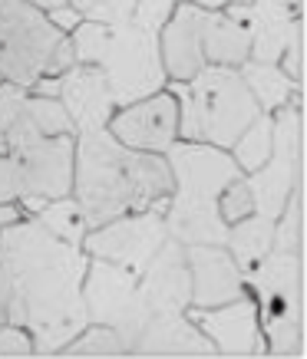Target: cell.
<instances>
[{
    "instance_id": "9",
    "label": "cell",
    "mask_w": 307,
    "mask_h": 359,
    "mask_svg": "<svg viewBox=\"0 0 307 359\" xmlns=\"http://www.w3.org/2000/svg\"><path fill=\"white\" fill-rule=\"evenodd\" d=\"M136 273L119 267L103 257H89L86 277H83V304H86L89 323H103L119 333L122 346L129 353V346L136 343L143 323L149 320L139 290H136Z\"/></svg>"
},
{
    "instance_id": "2",
    "label": "cell",
    "mask_w": 307,
    "mask_h": 359,
    "mask_svg": "<svg viewBox=\"0 0 307 359\" xmlns=\"http://www.w3.org/2000/svg\"><path fill=\"white\" fill-rule=\"evenodd\" d=\"M86 228L143 211L155 198L172 195V168L162 155L136 152L110 129L83 132L73 155V191Z\"/></svg>"
},
{
    "instance_id": "34",
    "label": "cell",
    "mask_w": 307,
    "mask_h": 359,
    "mask_svg": "<svg viewBox=\"0 0 307 359\" xmlns=\"http://www.w3.org/2000/svg\"><path fill=\"white\" fill-rule=\"evenodd\" d=\"M20 198V178H17V165L11 152L0 155V205L4 201H17Z\"/></svg>"
},
{
    "instance_id": "21",
    "label": "cell",
    "mask_w": 307,
    "mask_h": 359,
    "mask_svg": "<svg viewBox=\"0 0 307 359\" xmlns=\"http://www.w3.org/2000/svg\"><path fill=\"white\" fill-rule=\"evenodd\" d=\"M271 241H275V221L264 218V215H248V218L228 224L225 248H228V254L244 273L271 250Z\"/></svg>"
},
{
    "instance_id": "43",
    "label": "cell",
    "mask_w": 307,
    "mask_h": 359,
    "mask_svg": "<svg viewBox=\"0 0 307 359\" xmlns=\"http://www.w3.org/2000/svg\"><path fill=\"white\" fill-rule=\"evenodd\" d=\"M11 152V145H7V139H4V132H0V155Z\"/></svg>"
},
{
    "instance_id": "37",
    "label": "cell",
    "mask_w": 307,
    "mask_h": 359,
    "mask_svg": "<svg viewBox=\"0 0 307 359\" xmlns=\"http://www.w3.org/2000/svg\"><path fill=\"white\" fill-rule=\"evenodd\" d=\"M33 96H60V76H40L37 83L30 86Z\"/></svg>"
},
{
    "instance_id": "42",
    "label": "cell",
    "mask_w": 307,
    "mask_h": 359,
    "mask_svg": "<svg viewBox=\"0 0 307 359\" xmlns=\"http://www.w3.org/2000/svg\"><path fill=\"white\" fill-rule=\"evenodd\" d=\"M275 4H281V7H291V11H297V13H304V11H301V4H304V0H275Z\"/></svg>"
},
{
    "instance_id": "32",
    "label": "cell",
    "mask_w": 307,
    "mask_h": 359,
    "mask_svg": "<svg viewBox=\"0 0 307 359\" xmlns=\"http://www.w3.org/2000/svg\"><path fill=\"white\" fill-rule=\"evenodd\" d=\"M136 4H139V0H93L86 20H93V23H126V20H132Z\"/></svg>"
},
{
    "instance_id": "15",
    "label": "cell",
    "mask_w": 307,
    "mask_h": 359,
    "mask_svg": "<svg viewBox=\"0 0 307 359\" xmlns=\"http://www.w3.org/2000/svg\"><path fill=\"white\" fill-rule=\"evenodd\" d=\"M185 261L192 273L188 306H221L244 294V273L225 244H185Z\"/></svg>"
},
{
    "instance_id": "38",
    "label": "cell",
    "mask_w": 307,
    "mask_h": 359,
    "mask_svg": "<svg viewBox=\"0 0 307 359\" xmlns=\"http://www.w3.org/2000/svg\"><path fill=\"white\" fill-rule=\"evenodd\" d=\"M17 221H23V211L17 208V201H4L0 205V228H11Z\"/></svg>"
},
{
    "instance_id": "18",
    "label": "cell",
    "mask_w": 307,
    "mask_h": 359,
    "mask_svg": "<svg viewBox=\"0 0 307 359\" xmlns=\"http://www.w3.org/2000/svg\"><path fill=\"white\" fill-rule=\"evenodd\" d=\"M159 50H162L165 76L192 79L198 69H205V50H202V7L178 0L172 17L159 30Z\"/></svg>"
},
{
    "instance_id": "17",
    "label": "cell",
    "mask_w": 307,
    "mask_h": 359,
    "mask_svg": "<svg viewBox=\"0 0 307 359\" xmlns=\"http://www.w3.org/2000/svg\"><path fill=\"white\" fill-rule=\"evenodd\" d=\"M221 11L228 13L235 23H242L248 36H252V50H248V60H258V63H277L281 53H285L287 40H291V30H294V20L304 17L291 7H281L275 0H252V4H225Z\"/></svg>"
},
{
    "instance_id": "14",
    "label": "cell",
    "mask_w": 307,
    "mask_h": 359,
    "mask_svg": "<svg viewBox=\"0 0 307 359\" xmlns=\"http://www.w3.org/2000/svg\"><path fill=\"white\" fill-rule=\"evenodd\" d=\"M139 300H143L145 313H185L192 304V273L185 261V244L178 241H165L155 250V257L145 264V271L136 280Z\"/></svg>"
},
{
    "instance_id": "24",
    "label": "cell",
    "mask_w": 307,
    "mask_h": 359,
    "mask_svg": "<svg viewBox=\"0 0 307 359\" xmlns=\"http://www.w3.org/2000/svg\"><path fill=\"white\" fill-rule=\"evenodd\" d=\"M33 218L40 221L50 234H56L60 241H70V244H79V248H83V238H86L89 228H86V218H83V208L77 205L73 195L46 201Z\"/></svg>"
},
{
    "instance_id": "5",
    "label": "cell",
    "mask_w": 307,
    "mask_h": 359,
    "mask_svg": "<svg viewBox=\"0 0 307 359\" xmlns=\"http://www.w3.org/2000/svg\"><path fill=\"white\" fill-rule=\"evenodd\" d=\"M169 93L178 102V139L225 152L261 116L235 66H205L192 79H172Z\"/></svg>"
},
{
    "instance_id": "10",
    "label": "cell",
    "mask_w": 307,
    "mask_h": 359,
    "mask_svg": "<svg viewBox=\"0 0 307 359\" xmlns=\"http://www.w3.org/2000/svg\"><path fill=\"white\" fill-rule=\"evenodd\" d=\"M165 241H169L165 215L155 208H143V211L119 215V218L106 221L99 228H89L86 238H83V250L89 257L112 261L139 277Z\"/></svg>"
},
{
    "instance_id": "3",
    "label": "cell",
    "mask_w": 307,
    "mask_h": 359,
    "mask_svg": "<svg viewBox=\"0 0 307 359\" xmlns=\"http://www.w3.org/2000/svg\"><path fill=\"white\" fill-rule=\"evenodd\" d=\"M165 162L172 168V195L165 208L169 238L178 244H225L228 224L218 215L221 188L242 178L225 149L205 142H172L165 149Z\"/></svg>"
},
{
    "instance_id": "23",
    "label": "cell",
    "mask_w": 307,
    "mask_h": 359,
    "mask_svg": "<svg viewBox=\"0 0 307 359\" xmlns=\"http://www.w3.org/2000/svg\"><path fill=\"white\" fill-rule=\"evenodd\" d=\"M27 102H30V89L7 83V79L0 83V132H4V139H7L11 149H20V145L44 139L40 129L33 126Z\"/></svg>"
},
{
    "instance_id": "41",
    "label": "cell",
    "mask_w": 307,
    "mask_h": 359,
    "mask_svg": "<svg viewBox=\"0 0 307 359\" xmlns=\"http://www.w3.org/2000/svg\"><path fill=\"white\" fill-rule=\"evenodd\" d=\"M70 7H77L79 13H83V20H86V13H89V7H93V0H66Z\"/></svg>"
},
{
    "instance_id": "8",
    "label": "cell",
    "mask_w": 307,
    "mask_h": 359,
    "mask_svg": "<svg viewBox=\"0 0 307 359\" xmlns=\"http://www.w3.org/2000/svg\"><path fill=\"white\" fill-rule=\"evenodd\" d=\"M66 33L27 0H0V76L30 89Z\"/></svg>"
},
{
    "instance_id": "36",
    "label": "cell",
    "mask_w": 307,
    "mask_h": 359,
    "mask_svg": "<svg viewBox=\"0 0 307 359\" xmlns=\"http://www.w3.org/2000/svg\"><path fill=\"white\" fill-rule=\"evenodd\" d=\"M46 20L53 23L60 33H73L83 23V13L77 11V7H70V4H63V7H53V11H44Z\"/></svg>"
},
{
    "instance_id": "7",
    "label": "cell",
    "mask_w": 307,
    "mask_h": 359,
    "mask_svg": "<svg viewBox=\"0 0 307 359\" xmlns=\"http://www.w3.org/2000/svg\"><path fill=\"white\" fill-rule=\"evenodd\" d=\"M252 191L254 215L275 221L294 185H304V109L287 102L271 116V155L252 178H244Z\"/></svg>"
},
{
    "instance_id": "28",
    "label": "cell",
    "mask_w": 307,
    "mask_h": 359,
    "mask_svg": "<svg viewBox=\"0 0 307 359\" xmlns=\"http://www.w3.org/2000/svg\"><path fill=\"white\" fill-rule=\"evenodd\" d=\"M27 109H30V119H33V126L40 129V135H77L73 119H70V112L63 109V102H60V99L33 96L30 93Z\"/></svg>"
},
{
    "instance_id": "25",
    "label": "cell",
    "mask_w": 307,
    "mask_h": 359,
    "mask_svg": "<svg viewBox=\"0 0 307 359\" xmlns=\"http://www.w3.org/2000/svg\"><path fill=\"white\" fill-rule=\"evenodd\" d=\"M268 155H271V112H261V116L235 139L231 158H235V165H238L242 172H254V168H261V165L268 162Z\"/></svg>"
},
{
    "instance_id": "33",
    "label": "cell",
    "mask_w": 307,
    "mask_h": 359,
    "mask_svg": "<svg viewBox=\"0 0 307 359\" xmlns=\"http://www.w3.org/2000/svg\"><path fill=\"white\" fill-rule=\"evenodd\" d=\"M0 356H37L33 337L17 323H0Z\"/></svg>"
},
{
    "instance_id": "6",
    "label": "cell",
    "mask_w": 307,
    "mask_h": 359,
    "mask_svg": "<svg viewBox=\"0 0 307 359\" xmlns=\"http://www.w3.org/2000/svg\"><path fill=\"white\" fill-rule=\"evenodd\" d=\"M244 283L254 290L268 356H304V254L268 250Z\"/></svg>"
},
{
    "instance_id": "44",
    "label": "cell",
    "mask_w": 307,
    "mask_h": 359,
    "mask_svg": "<svg viewBox=\"0 0 307 359\" xmlns=\"http://www.w3.org/2000/svg\"><path fill=\"white\" fill-rule=\"evenodd\" d=\"M0 323H7V310L4 306H0Z\"/></svg>"
},
{
    "instance_id": "31",
    "label": "cell",
    "mask_w": 307,
    "mask_h": 359,
    "mask_svg": "<svg viewBox=\"0 0 307 359\" xmlns=\"http://www.w3.org/2000/svg\"><path fill=\"white\" fill-rule=\"evenodd\" d=\"M178 0H139L136 11H132V23L143 27V30H152L159 33L165 27V20L172 17Z\"/></svg>"
},
{
    "instance_id": "40",
    "label": "cell",
    "mask_w": 307,
    "mask_h": 359,
    "mask_svg": "<svg viewBox=\"0 0 307 359\" xmlns=\"http://www.w3.org/2000/svg\"><path fill=\"white\" fill-rule=\"evenodd\" d=\"M33 7H40V11H53V7H63L66 0H27Z\"/></svg>"
},
{
    "instance_id": "4",
    "label": "cell",
    "mask_w": 307,
    "mask_h": 359,
    "mask_svg": "<svg viewBox=\"0 0 307 359\" xmlns=\"http://www.w3.org/2000/svg\"><path fill=\"white\" fill-rule=\"evenodd\" d=\"M77 63L99 66L112 89L116 106H132L165 86V66L159 50V33L126 23L83 20L70 33Z\"/></svg>"
},
{
    "instance_id": "20",
    "label": "cell",
    "mask_w": 307,
    "mask_h": 359,
    "mask_svg": "<svg viewBox=\"0 0 307 359\" xmlns=\"http://www.w3.org/2000/svg\"><path fill=\"white\" fill-rule=\"evenodd\" d=\"M202 50L209 66H238L248 60L252 36L225 11H202Z\"/></svg>"
},
{
    "instance_id": "45",
    "label": "cell",
    "mask_w": 307,
    "mask_h": 359,
    "mask_svg": "<svg viewBox=\"0 0 307 359\" xmlns=\"http://www.w3.org/2000/svg\"><path fill=\"white\" fill-rule=\"evenodd\" d=\"M0 83H4V76H0Z\"/></svg>"
},
{
    "instance_id": "1",
    "label": "cell",
    "mask_w": 307,
    "mask_h": 359,
    "mask_svg": "<svg viewBox=\"0 0 307 359\" xmlns=\"http://www.w3.org/2000/svg\"><path fill=\"white\" fill-rule=\"evenodd\" d=\"M0 264L11 277L7 323L30 333L37 356H56L89 323L83 304L89 254L30 215L0 228Z\"/></svg>"
},
{
    "instance_id": "29",
    "label": "cell",
    "mask_w": 307,
    "mask_h": 359,
    "mask_svg": "<svg viewBox=\"0 0 307 359\" xmlns=\"http://www.w3.org/2000/svg\"><path fill=\"white\" fill-rule=\"evenodd\" d=\"M218 215H221V221H225V224H235V221H242V218H248V215H254V201H252L248 185H244V178H235V182H228V185L221 188Z\"/></svg>"
},
{
    "instance_id": "11",
    "label": "cell",
    "mask_w": 307,
    "mask_h": 359,
    "mask_svg": "<svg viewBox=\"0 0 307 359\" xmlns=\"http://www.w3.org/2000/svg\"><path fill=\"white\" fill-rule=\"evenodd\" d=\"M73 155L77 139L73 135H44V139L11 149L20 178V198H44L56 201L73 191Z\"/></svg>"
},
{
    "instance_id": "30",
    "label": "cell",
    "mask_w": 307,
    "mask_h": 359,
    "mask_svg": "<svg viewBox=\"0 0 307 359\" xmlns=\"http://www.w3.org/2000/svg\"><path fill=\"white\" fill-rule=\"evenodd\" d=\"M281 73L294 83L297 93H304V17L294 20L291 40H287L285 53H281Z\"/></svg>"
},
{
    "instance_id": "35",
    "label": "cell",
    "mask_w": 307,
    "mask_h": 359,
    "mask_svg": "<svg viewBox=\"0 0 307 359\" xmlns=\"http://www.w3.org/2000/svg\"><path fill=\"white\" fill-rule=\"evenodd\" d=\"M70 66H77V53H73V43H70V36H63V40L56 43V50L50 53V60H46L44 76H63Z\"/></svg>"
},
{
    "instance_id": "13",
    "label": "cell",
    "mask_w": 307,
    "mask_h": 359,
    "mask_svg": "<svg viewBox=\"0 0 307 359\" xmlns=\"http://www.w3.org/2000/svg\"><path fill=\"white\" fill-rule=\"evenodd\" d=\"M106 129L136 152L165 155V149L178 139V102L172 93L159 89L132 106H122Z\"/></svg>"
},
{
    "instance_id": "22",
    "label": "cell",
    "mask_w": 307,
    "mask_h": 359,
    "mask_svg": "<svg viewBox=\"0 0 307 359\" xmlns=\"http://www.w3.org/2000/svg\"><path fill=\"white\" fill-rule=\"evenodd\" d=\"M244 86L254 96L258 109L261 112H277L281 106H287L294 99V83L281 73L277 63H258V60H244L238 66Z\"/></svg>"
},
{
    "instance_id": "39",
    "label": "cell",
    "mask_w": 307,
    "mask_h": 359,
    "mask_svg": "<svg viewBox=\"0 0 307 359\" xmlns=\"http://www.w3.org/2000/svg\"><path fill=\"white\" fill-rule=\"evenodd\" d=\"M185 4H195V7H202V11H221L228 0H185Z\"/></svg>"
},
{
    "instance_id": "27",
    "label": "cell",
    "mask_w": 307,
    "mask_h": 359,
    "mask_svg": "<svg viewBox=\"0 0 307 359\" xmlns=\"http://www.w3.org/2000/svg\"><path fill=\"white\" fill-rule=\"evenodd\" d=\"M60 356L77 359V356H129V353H126L119 333H116L112 327H103V323H86L77 337L60 349Z\"/></svg>"
},
{
    "instance_id": "16",
    "label": "cell",
    "mask_w": 307,
    "mask_h": 359,
    "mask_svg": "<svg viewBox=\"0 0 307 359\" xmlns=\"http://www.w3.org/2000/svg\"><path fill=\"white\" fill-rule=\"evenodd\" d=\"M56 99L70 112L77 135L106 129L112 119V109H116V99H112V89L103 76V69L89 63H77L66 69L60 76V96Z\"/></svg>"
},
{
    "instance_id": "26",
    "label": "cell",
    "mask_w": 307,
    "mask_h": 359,
    "mask_svg": "<svg viewBox=\"0 0 307 359\" xmlns=\"http://www.w3.org/2000/svg\"><path fill=\"white\" fill-rule=\"evenodd\" d=\"M271 250H287V254H304V185H294L287 195L281 215L275 218V241Z\"/></svg>"
},
{
    "instance_id": "12",
    "label": "cell",
    "mask_w": 307,
    "mask_h": 359,
    "mask_svg": "<svg viewBox=\"0 0 307 359\" xmlns=\"http://www.w3.org/2000/svg\"><path fill=\"white\" fill-rule=\"evenodd\" d=\"M185 316L215 343L218 356H268L254 297L242 294L221 306H185Z\"/></svg>"
},
{
    "instance_id": "19",
    "label": "cell",
    "mask_w": 307,
    "mask_h": 359,
    "mask_svg": "<svg viewBox=\"0 0 307 359\" xmlns=\"http://www.w3.org/2000/svg\"><path fill=\"white\" fill-rule=\"evenodd\" d=\"M129 356H218V349L185 313H155L143 323Z\"/></svg>"
}]
</instances>
